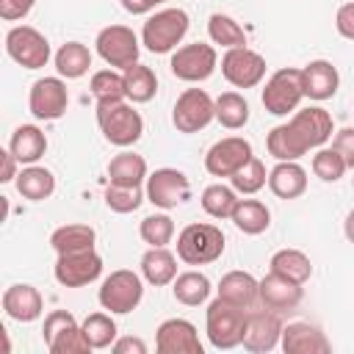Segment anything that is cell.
I'll use <instances>...</instances> for the list:
<instances>
[{
  "label": "cell",
  "mask_w": 354,
  "mask_h": 354,
  "mask_svg": "<svg viewBox=\"0 0 354 354\" xmlns=\"http://www.w3.org/2000/svg\"><path fill=\"white\" fill-rule=\"evenodd\" d=\"M332 138V116L324 108H301L285 124H277L268 138V155L277 160H299L310 149L324 147Z\"/></svg>",
  "instance_id": "6da1fadb"
},
{
  "label": "cell",
  "mask_w": 354,
  "mask_h": 354,
  "mask_svg": "<svg viewBox=\"0 0 354 354\" xmlns=\"http://www.w3.org/2000/svg\"><path fill=\"white\" fill-rule=\"evenodd\" d=\"M97 124L113 147H133L141 133H144V119L141 113L127 105L124 100L119 102H97Z\"/></svg>",
  "instance_id": "7a4b0ae2"
},
{
  "label": "cell",
  "mask_w": 354,
  "mask_h": 354,
  "mask_svg": "<svg viewBox=\"0 0 354 354\" xmlns=\"http://www.w3.org/2000/svg\"><path fill=\"white\" fill-rule=\"evenodd\" d=\"M243 324H246V307H238V304H232L221 296L210 301L205 329H207V340H210L213 348L230 351V348L241 346Z\"/></svg>",
  "instance_id": "3957f363"
},
{
  "label": "cell",
  "mask_w": 354,
  "mask_h": 354,
  "mask_svg": "<svg viewBox=\"0 0 354 354\" xmlns=\"http://www.w3.org/2000/svg\"><path fill=\"white\" fill-rule=\"evenodd\" d=\"M188 14L183 8H160L152 17H147L141 28V44L149 53H171L188 33Z\"/></svg>",
  "instance_id": "277c9868"
},
{
  "label": "cell",
  "mask_w": 354,
  "mask_h": 354,
  "mask_svg": "<svg viewBox=\"0 0 354 354\" xmlns=\"http://www.w3.org/2000/svg\"><path fill=\"white\" fill-rule=\"evenodd\" d=\"M224 254V232L216 224H188L177 235V257L188 266H207Z\"/></svg>",
  "instance_id": "5b68a950"
},
{
  "label": "cell",
  "mask_w": 354,
  "mask_h": 354,
  "mask_svg": "<svg viewBox=\"0 0 354 354\" xmlns=\"http://www.w3.org/2000/svg\"><path fill=\"white\" fill-rule=\"evenodd\" d=\"M141 296H144V282L136 271L130 268H119V271H111L102 285H100V304L102 310L108 313H116V315H124V313H133L138 304H141Z\"/></svg>",
  "instance_id": "8992f818"
},
{
  "label": "cell",
  "mask_w": 354,
  "mask_h": 354,
  "mask_svg": "<svg viewBox=\"0 0 354 354\" xmlns=\"http://www.w3.org/2000/svg\"><path fill=\"white\" fill-rule=\"evenodd\" d=\"M304 100V86H301V69L282 66L277 69L263 88V105L271 116H288L299 108Z\"/></svg>",
  "instance_id": "52a82bcc"
},
{
  "label": "cell",
  "mask_w": 354,
  "mask_h": 354,
  "mask_svg": "<svg viewBox=\"0 0 354 354\" xmlns=\"http://www.w3.org/2000/svg\"><path fill=\"white\" fill-rule=\"evenodd\" d=\"M6 53L25 69H41L50 61V41L33 25H17L6 33Z\"/></svg>",
  "instance_id": "ba28073f"
},
{
  "label": "cell",
  "mask_w": 354,
  "mask_h": 354,
  "mask_svg": "<svg viewBox=\"0 0 354 354\" xmlns=\"http://www.w3.org/2000/svg\"><path fill=\"white\" fill-rule=\"evenodd\" d=\"M97 53L100 58L113 66V69H127L133 64H138V36L133 33V28L127 25H108L97 33Z\"/></svg>",
  "instance_id": "9c48e42d"
},
{
  "label": "cell",
  "mask_w": 354,
  "mask_h": 354,
  "mask_svg": "<svg viewBox=\"0 0 354 354\" xmlns=\"http://www.w3.org/2000/svg\"><path fill=\"white\" fill-rule=\"evenodd\" d=\"M216 119V100L205 88H185L171 111V122L180 133H199Z\"/></svg>",
  "instance_id": "30bf717a"
},
{
  "label": "cell",
  "mask_w": 354,
  "mask_h": 354,
  "mask_svg": "<svg viewBox=\"0 0 354 354\" xmlns=\"http://www.w3.org/2000/svg\"><path fill=\"white\" fill-rule=\"evenodd\" d=\"M171 75L185 80V83H199V80H207L216 66H218V53L213 44H202V41H194V44H185V47H177L174 55H171Z\"/></svg>",
  "instance_id": "8fae6325"
},
{
  "label": "cell",
  "mask_w": 354,
  "mask_h": 354,
  "mask_svg": "<svg viewBox=\"0 0 354 354\" xmlns=\"http://www.w3.org/2000/svg\"><path fill=\"white\" fill-rule=\"evenodd\" d=\"M221 75L235 88H254L266 77V58L249 47H230L221 55Z\"/></svg>",
  "instance_id": "7c38bea8"
},
{
  "label": "cell",
  "mask_w": 354,
  "mask_h": 354,
  "mask_svg": "<svg viewBox=\"0 0 354 354\" xmlns=\"http://www.w3.org/2000/svg\"><path fill=\"white\" fill-rule=\"evenodd\" d=\"M66 105H69V91H66V83L61 80V75L58 77H39L30 86L28 108L36 119L55 122L66 113Z\"/></svg>",
  "instance_id": "4fadbf2b"
},
{
  "label": "cell",
  "mask_w": 354,
  "mask_h": 354,
  "mask_svg": "<svg viewBox=\"0 0 354 354\" xmlns=\"http://www.w3.org/2000/svg\"><path fill=\"white\" fill-rule=\"evenodd\" d=\"M188 196H191V183L180 169L163 166L147 177V199L160 210H171Z\"/></svg>",
  "instance_id": "5bb4252c"
},
{
  "label": "cell",
  "mask_w": 354,
  "mask_h": 354,
  "mask_svg": "<svg viewBox=\"0 0 354 354\" xmlns=\"http://www.w3.org/2000/svg\"><path fill=\"white\" fill-rule=\"evenodd\" d=\"M282 340V321L277 318L274 310H254L246 313V324H243V337L241 346L252 354H266L271 348H277Z\"/></svg>",
  "instance_id": "9a60e30c"
},
{
  "label": "cell",
  "mask_w": 354,
  "mask_h": 354,
  "mask_svg": "<svg viewBox=\"0 0 354 354\" xmlns=\"http://www.w3.org/2000/svg\"><path fill=\"white\" fill-rule=\"evenodd\" d=\"M252 158V144L241 136H227L216 141L205 155V169L213 177H232L238 169H243Z\"/></svg>",
  "instance_id": "2e32d148"
},
{
  "label": "cell",
  "mask_w": 354,
  "mask_h": 354,
  "mask_svg": "<svg viewBox=\"0 0 354 354\" xmlns=\"http://www.w3.org/2000/svg\"><path fill=\"white\" fill-rule=\"evenodd\" d=\"M53 274L64 288H83L102 274V257L94 249L58 254Z\"/></svg>",
  "instance_id": "e0dca14e"
},
{
  "label": "cell",
  "mask_w": 354,
  "mask_h": 354,
  "mask_svg": "<svg viewBox=\"0 0 354 354\" xmlns=\"http://www.w3.org/2000/svg\"><path fill=\"white\" fill-rule=\"evenodd\" d=\"M155 348L160 354H202V343L196 326L185 318H166L158 326Z\"/></svg>",
  "instance_id": "ac0fdd59"
},
{
  "label": "cell",
  "mask_w": 354,
  "mask_h": 354,
  "mask_svg": "<svg viewBox=\"0 0 354 354\" xmlns=\"http://www.w3.org/2000/svg\"><path fill=\"white\" fill-rule=\"evenodd\" d=\"M279 346L285 354H326L332 348L326 335L307 321H293V324L282 326Z\"/></svg>",
  "instance_id": "d6986e66"
},
{
  "label": "cell",
  "mask_w": 354,
  "mask_h": 354,
  "mask_svg": "<svg viewBox=\"0 0 354 354\" xmlns=\"http://www.w3.org/2000/svg\"><path fill=\"white\" fill-rule=\"evenodd\" d=\"M3 310H6L8 318H14L19 324H30V321H36L44 313V299H41V293L33 285L19 282V285L6 288V293H3Z\"/></svg>",
  "instance_id": "ffe728a7"
},
{
  "label": "cell",
  "mask_w": 354,
  "mask_h": 354,
  "mask_svg": "<svg viewBox=\"0 0 354 354\" xmlns=\"http://www.w3.org/2000/svg\"><path fill=\"white\" fill-rule=\"evenodd\" d=\"M301 296H304V290H301L299 282H290V279H285V277H279V274H274V271L260 279L257 299L263 301V307H268V310H274V313H279V310H293V307L301 301Z\"/></svg>",
  "instance_id": "44dd1931"
},
{
  "label": "cell",
  "mask_w": 354,
  "mask_h": 354,
  "mask_svg": "<svg viewBox=\"0 0 354 354\" xmlns=\"http://www.w3.org/2000/svg\"><path fill=\"white\" fill-rule=\"evenodd\" d=\"M301 86H304V97L321 102V100L335 97V91L340 86V75L329 61L318 58V61H310L307 66H301Z\"/></svg>",
  "instance_id": "7402d4cb"
},
{
  "label": "cell",
  "mask_w": 354,
  "mask_h": 354,
  "mask_svg": "<svg viewBox=\"0 0 354 354\" xmlns=\"http://www.w3.org/2000/svg\"><path fill=\"white\" fill-rule=\"evenodd\" d=\"M268 188L279 199H296L307 191V171L296 160H279L268 171Z\"/></svg>",
  "instance_id": "603a6c76"
},
{
  "label": "cell",
  "mask_w": 354,
  "mask_h": 354,
  "mask_svg": "<svg viewBox=\"0 0 354 354\" xmlns=\"http://www.w3.org/2000/svg\"><path fill=\"white\" fill-rule=\"evenodd\" d=\"M141 277L149 285H155V288L174 282V277H177V257L166 246H149L141 254Z\"/></svg>",
  "instance_id": "cb8c5ba5"
},
{
  "label": "cell",
  "mask_w": 354,
  "mask_h": 354,
  "mask_svg": "<svg viewBox=\"0 0 354 354\" xmlns=\"http://www.w3.org/2000/svg\"><path fill=\"white\" fill-rule=\"evenodd\" d=\"M8 149L14 152V158L25 166L36 163L44 152H47V136L36 127V124H19L14 133H11V141H8Z\"/></svg>",
  "instance_id": "d4e9b609"
},
{
  "label": "cell",
  "mask_w": 354,
  "mask_h": 354,
  "mask_svg": "<svg viewBox=\"0 0 354 354\" xmlns=\"http://www.w3.org/2000/svg\"><path fill=\"white\" fill-rule=\"evenodd\" d=\"M260 279H254L249 271H227L218 282V296L238 304V307H252L257 301Z\"/></svg>",
  "instance_id": "484cf974"
},
{
  "label": "cell",
  "mask_w": 354,
  "mask_h": 354,
  "mask_svg": "<svg viewBox=\"0 0 354 354\" xmlns=\"http://www.w3.org/2000/svg\"><path fill=\"white\" fill-rule=\"evenodd\" d=\"M147 177V160L136 152H119L108 163V183L113 185H141Z\"/></svg>",
  "instance_id": "4316f807"
},
{
  "label": "cell",
  "mask_w": 354,
  "mask_h": 354,
  "mask_svg": "<svg viewBox=\"0 0 354 354\" xmlns=\"http://www.w3.org/2000/svg\"><path fill=\"white\" fill-rule=\"evenodd\" d=\"M17 191H19L25 199H30V202H41V199L53 196V191H55V177H53L50 169L30 163V166H25V169L17 174Z\"/></svg>",
  "instance_id": "83f0119b"
},
{
  "label": "cell",
  "mask_w": 354,
  "mask_h": 354,
  "mask_svg": "<svg viewBox=\"0 0 354 354\" xmlns=\"http://www.w3.org/2000/svg\"><path fill=\"white\" fill-rule=\"evenodd\" d=\"M232 224L241 230V232H246V235H260V232H266L268 230V224H271V210L266 207V202H260V199H238V205H235V210H232Z\"/></svg>",
  "instance_id": "f1b7e54d"
},
{
  "label": "cell",
  "mask_w": 354,
  "mask_h": 354,
  "mask_svg": "<svg viewBox=\"0 0 354 354\" xmlns=\"http://www.w3.org/2000/svg\"><path fill=\"white\" fill-rule=\"evenodd\" d=\"M268 266H271L274 274H279L290 282H299V285H304L313 277V263L301 249H279V252L271 254Z\"/></svg>",
  "instance_id": "f546056e"
},
{
  "label": "cell",
  "mask_w": 354,
  "mask_h": 354,
  "mask_svg": "<svg viewBox=\"0 0 354 354\" xmlns=\"http://www.w3.org/2000/svg\"><path fill=\"white\" fill-rule=\"evenodd\" d=\"M88 66H91V50L86 44L66 41V44L58 47V53H55V69H58L61 77L77 80V77H83L88 72Z\"/></svg>",
  "instance_id": "4dcf8cb0"
},
{
  "label": "cell",
  "mask_w": 354,
  "mask_h": 354,
  "mask_svg": "<svg viewBox=\"0 0 354 354\" xmlns=\"http://www.w3.org/2000/svg\"><path fill=\"white\" fill-rule=\"evenodd\" d=\"M97 232L88 224H64L50 235V246L58 254H69V252H86L94 249Z\"/></svg>",
  "instance_id": "1f68e13d"
},
{
  "label": "cell",
  "mask_w": 354,
  "mask_h": 354,
  "mask_svg": "<svg viewBox=\"0 0 354 354\" xmlns=\"http://www.w3.org/2000/svg\"><path fill=\"white\" fill-rule=\"evenodd\" d=\"M171 293L180 304L185 307H199L202 301H207L210 296V279L199 271H183L174 277L171 282Z\"/></svg>",
  "instance_id": "d6a6232c"
},
{
  "label": "cell",
  "mask_w": 354,
  "mask_h": 354,
  "mask_svg": "<svg viewBox=\"0 0 354 354\" xmlns=\"http://www.w3.org/2000/svg\"><path fill=\"white\" fill-rule=\"evenodd\" d=\"M124 91H127V100L130 102H149L158 91V77L149 66L144 64H133L127 66L124 72Z\"/></svg>",
  "instance_id": "836d02e7"
},
{
  "label": "cell",
  "mask_w": 354,
  "mask_h": 354,
  "mask_svg": "<svg viewBox=\"0 0 354 354\" xmlns=\"http://www.w3.org/2000/svg\"><path fill=\"white\" fill-rule=\"evenodd\" d=\"M216 119L227 130H238L249 122V102L238 91H224L216 100Z\"/></svg>",
  "instance_id": "e575fe53"
},
{
  "label": "cell",
  "mask_w": 354,
  "mask_h": 354,
  "mask_svg": "<svg viewBox=\"0 0 354 354\" xmlns=\"http://www.w3.org/2000/svg\"><path fill=\"white\" fill-rule=\"evenodd\" d=\"M207 33H210V41L213 44H221V47H246V30L230 17V14H210L207 19Z\"/></svg>",
  "instance_id": "d590c367"
},
{
  "label": "cell",
  "mask_w": 354,
  "mask_h": 354,
  "mask_svg": "<svg viewBox=\"0 0 354 354\" xmlns=\"http://www.w3.org/2000/svg\"><path fill=\"white\" fill-rule=\"evenodd\" d=\"M238 205V196H235V188H227L221 183H213L202 191V210L210 216V218H230L232 210Z\"/></svg>",
  "instance_id": "8d00e7d4"
},
{
  "label": "cell",
  "mask_w": 354,
  "mask_h": 354,
  "mask_svg": "<svg viewBox=\"0 0 354 354\" xmlns=\"http://www.w3.org/2000/svg\"><path fill=\"white\" fill-rule=\"evenodd\" d=\"M91 94H94L97 102H119V100H127L124 75H119L113 66L94 72L91 75Z\"/></svg>",
  "instance_id": "74e56055"
},
{
  "label": "cell",
  "mask_w": 354,
  "mask_h": 354,
  "mask_svg": "<svg viewBox=\"0 0 354 354\" xmlns=\"http://www.w3.org/2000/svg\"><path fill=\"white\" fill-rule=\"evenodd\" d=\"M80 326L91 348H108L116 340V321L108 313H91Z\"/></svg>",
  "instance_id": "f35d334b"
},
{
  "label": "cell",
  "mask_w": 354,
  "mask_h": 354,
  "mask_svg": "<svg viewBox=\"0 0 354 354\" xmlns=\"http://www.w3.org/2000/svg\"><path fill=\"white\" fill-rule=\"evenodd\" d=\"M346 160L335 147H318V152L313 155V174L321 177L324 183H337L346 174Z\"/></svg>",
  "instance_id": "ab89813d"
},
{
  "label": "cell",
  "mask_w": 354,
  "mask_h": 354,
  "mask_svg": "<svg viewBox=\"0 0 354 354\" xmlns=\"http://www.w3.org/2000/svg\"><path fill=\"white\" fill-rule=\"evenodd\" d=\"M230 183H232V188L238 191V194H257L266 183H268V174H266V163L260 160V158H249V163L243 166V169H238L232 177H230Z\"/></svg>",
  "instance_id": "60d3db41"
},
{
  "label": "cell",
  "mask_w": 354,
  "mask_h": 354,
  "mask_svg": "<svg viewBox=\"0 0 354 354\" xmlns=\"http://www.w3.org/2000/svg\"><path fill=\"white\" fill-rule=\"evenodd\" d=\"M141 202H144L141 185H113V183H108V188H105V205L113 213H133V210L141 207Z\"/></svg>",
  "instance_id": "b9f144b4"
},
{
  "label": "cell",
  "mask_w": 354,
  "mask_h": 354,
  "mask_svg": "<svg viewBox=\"0 0 354 354\" xmlns=\"http://www.w3.org/2000/svg\"><path fill=\"white\" fill-rule=\"evenodd\" d=\"M138 232H141L144 243H149V246H166L174 238V221L166 213H152V216H147L141 221Z\"/></svg>",
  "instance_id": "7bdbcfd3"
},
{
  "label": "cell",
  "mask_w": 354,
  "mask_h": 354,
  "mask_svg": "<svg viewBox=\"0 0 354 354\" xmlns=\"http://www.w3.org/2000/svg\"><path fill=\"white\" fill-rule=\"evenodd\" d=\"M47 348H50L53 354H88V351H91L88 340H86V335H83V326H77V324H72L69 329L58 332V335L47 343Z\"/></svg>",
  "instance_id": "ee69618b"
},
{
  "label": "cell",
  "mask_w": 354,
  "mask_h": 354,
  "mask_svg": "<svg viewBox=\"0 0 354 354\" xmlns=\"http://www.w3.org/2000/svg\"><path fill=\"white\" fill-rule=\"evenodd\" d=\"M72 324H77V321H75V315H72L69 310H53V313L44 318V326H41V337H44V343H50L58 332L69 329Z\"/></svg>",
  "instance_id": "f6af8a7d"
},
{
  "label": "cell",
  "mask_w": 354,
  "mask_h": 354,
  "mask_svg": "<svg viewBox=\"0 0 354 354\" xmlns=\"http://www.w3.org/2000/svg\"><path fill=\"white\" fill-rule=\"evenodd\" d=\"M332 147L343 155L346 166L354 169V127H343V130H337L335 138H332Z\"/></svg>",
  "instance_id": "bcb514c9"
},
{
  "label": "cell",
  "mask_w": 354,
  "mask_h": 354,
  "mask_svg": "<svg viewBox=\"0 0 354 354\" xmlns=\"http://www.w3.org/2000/svg\"><path fill=\"white\" fill-rule=\"evenodd\" d=\"M33 6H36V0H0V17L6 22H17V19L28 17Z\"/></svg>",
  "instance_id": "7dc6e473"
},
{
  "label": "cell",
  "mask_w": 354,
  "mask_h": 354,
  "mask_svg": "<svg viewBox=\"0 0 354 354\" xmlns=\"http://www.w3.org/2000/svg\"><path fill=\"white\" fill-rule=\"evenodd\" d=\"M335 28L343 39H351L354 41V3H343L335 14Z\"/></svg>",
  "instance_id": "c3c4849f"
},
{
  "label": "cell",
  "mask_w": 354,
  "mask_h": 354,
  "mask_svg": "<svg viewBox=\"0 0 354 354\" xmlns=\"http://www.w3.org/2000/svg\"><path fill=\"white\" fill-rule=\"evenodd\" d=\"M111 348H113V354H147V343L141 337H133V335L113 340Z\"/></svg>",
  "instance_id": "681fc988"
},
{
  "label": "cell",
  "mask_w": 354,
  "mask_h": 354,
  "mask_svg": "<svg viewBox=\"0 0 354 354\" xmlns=\"http://www.w3.org/2000/svg\"><path fill=\"white\" fill-rule=\"evenodd\" d=\"M160 3H169V0H122V8L133 17H138V14H149Z\"/></svg>",
  "instance_id": "f907efd6"
},
{
  "label": "cell",
  "mask_w": 354,
  "mask_h": 354,
  "mask_svg": "<svg viewBox=\"0 0 354 354\" xmlns=\"http://www.w3.org/2000/svg\"><path fill=\"white\" fill-rule=\"evenodd\" d=\"M0 158H3V171H0V183H11V180H17V158H14V152L11 149H3L0 152Z\"/></svg>",
  "instance_id": "816d5d0a"
},
{
  "label": "cell",
  "mask_w": 354,
  "mask_h": 354,
  "mask_svg": "<svg viewBox=\"0 0 354 354\" xmlns=\"http://www.w3.org/2000/svg\"><path fill=\"white\" fill-rule=\"evenodd\" d=\"M343 232H346L348 243H354V207L348 210V216H346V221H343Z\"/></svg>",
  "instance_id": "f5cc1de1"
}]
</instances>
